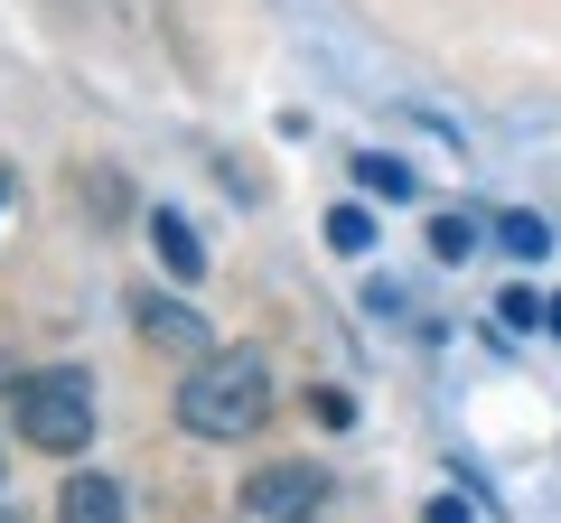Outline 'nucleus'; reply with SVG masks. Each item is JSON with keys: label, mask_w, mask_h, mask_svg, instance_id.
Returning a JSON list of instances; mask_svg holds the SVG:
<instances>
[{"label": "nucleus", "mask_w": 561, "mask_h": 523, "mask_svg": "<svg viewBox=\"0 0 561 523\" xmlns=\"http://www.w3.org/2000/svg\"><path fill=\"white\" fill-rule=\"evenodd\" d=\"M272 411H280V393H272V356L262 346H206L179 383V430L187 440H253Z\"/></svg>", "instance_id": "obj_1"}, {"label": "nucleus", "mask_w": 561, "mask_h": 523, "mask_svg": "<svg viewBox=\"0 0 561 523\" xmlns=\"http://www.w3.org/2000/svg\"><path fill=\"white\" fill-rule=\"evenodd\" d=\"M10 421H20V440L47 449V458H84V440H94V383H84V364L28 374L20 393H10Z\"/></svg>", "instance_id": "obj_2"}, {"label": "nucleus", "mask_w": 561, "mask_h": 523, "mask_svg": "<svg viewBox=\"0 0 561 523\" xmlns=\"http://www.w3.org/2000/svg\"><path fill=\"white\" fill-rule=\"evenodd\" d=\"M319 504H328V467H309V458H272L243 477V514H262V523H309Z\"/></svg>", "instance_id": "obj_3"}, {"label": "nucleus", "mask_w": 561, "mask_h": 523, "mask_svg": "<svg viewBox=\"0 0 561 523\" xmlns=\"http://www.w3.org/2000/svg\"><path fill=\"white\" fill-rule=\"evenodd\" d=\"M131 318H140V337L150 346H179V356H206V318L187 300H160V290H140L131 300Z\"/></svg>", "instance_id": "obj_4"}, {"label": "nucleus", "mask_w": 561, "mask_h": 523, "mask_svg": "<svg viewBox=\"0 0 561 523\" xmlns=\"http://www.w3.org/2000/svg\"><path fill=\"white\" fill-rule=\"evenodd\" d=\"M150 253H160L169 281H206V243H197V224L179 206H150Z\"/></svg>", "instance_id": "obj_5"}, {"label": "nucleus", "mask_w": 561, "mask_h": 523, "mask_svg": "<svg viewBox=\"0 0 561 523\" xmlns=\"http://www.w3.org/2000/svg\"><path fill=\"white\" fill-rule=\"evenodd\" d=\"M57 523H122V486L94 477V467H76V477L57 486Z\"/></svg>", "instance_id": "obj_6"}, {"label": "nucleus", "mask_w": 561, "mask_h": 523, "mask_svg": "<svg viewBox=\"0 0 561 523\" xmlns=\"http://www.w3.org/2000/svg\"><path fill=\"white\" fill-rule=\"evenodd\" d=\"M496 243H505L515 262H542V253H552V224H542V216H524V206H515V216H496Z\"/></svg>", "instance_id": "obj_7"}, {"label": "nucleus", "mask_w": 561, "mask_h": 523, "mask_svg": "<svg viewBox=\"0 0 561 523\" xmlns=\"http://www.w3.org/2000/svg\"><path fill=\"white\" fill-rule=\"evenodd\" d=\"M328 243H337V253H375V216H365V206H337V216H328Z\"/></svg>", "instance_id": "obj_8"}, {"label": "nucleus", "mask_w": 561, "mask_h": 523, "mask_svg": "<svg viewBox=\"0 0 561 523\" xmlns=\"http://www.w3.org/2000/svg\"><path fill=\"white\" fill-rule=\"evenodd\" d=\"M431 253H440V262H468V253H478V224H468V216H431Z\"/></svg>", "instance_id": "obj_9"}, {"label": "nucleus", "mask_w": 561, "mask_h": 523, "mask_svg": "<svg viewBox=\"0 0 561 523\" xmlns=\"http://www.w3.org/2000/svg\"><path fill=\"white\" fill-rule=\"evenodd\" d=\"M356 178L375 187V197H412V168H402V160H375V150L356 160Z\"/></svg>", "instance_id": "obj_10"}, {"label": "nucleus", "mask_w": 561, "mask_h": 523, "mask_svg": "<svg viewBox=\"0 0 561 523\" xmlns=\"http://www.w3.org/2000/svg\"><path fill=\"white\" fill-rule=\"evenodd\" d=\"M496 318H505V327H542V318H552V300H534V290L515 281V290L496 300Z\"/></svg>", "instance_id": "obj_11"}, {"label": "nucleus", "mask_w": 561, "mask_h": 523, "mask_svg": "<svg viewBox=\"0 0 561 523\" xmlns=\"http://www.w3.org/2000/svg\"><path fill=\"white\" fill-rule=\"evenodd\" d=\"M309 411H319V421H328V430H346V421H356V403H346L337 383H319V393H309Z\"/></svg>", "instance_id": "obj_12"}, {"label": "nucleus", "mask_w": 561, "mask_h": 523, "mask_svg": "<svg viewBox=\"0 0 561 523\" xmlns=\"http://www.w3.org/2000/svg\"><path fill=\"white\" fill-rule=\"evenodd\" d=\"M421 523H468V504L459 496H431V504H421Z\"/></svg>", "instance_id": "obj_13"}, {"label": "nucleus", "mask_w": 561, "mask_h": 523, "mask_svg": "<svg viewBox=\"0 0 561 523\" xmlns=\"http://www.w3.org/2000/svg\"><path fill=\"white\" fill-rule=\"evenodd\" d=\"M20 383H28V374H20V364H10V356H0V393H20Z\"/></svg>", "instance_id": "obj_14"}, {"label": "nucleus", "mask_w": 561, "mask_h": 523, "mask_svg": "<svg viewBox=\"0 0 561 523\" xmlns=\"http://www.w3.org/2000/svg\"><path fill=\"white\" fill-rule=\"evenodd\" d=\"M542 327H552V337H561V300H552V318H542Z\"/></svg>", "instance_id": "obj_15"}, {"label": "nucleus", "mask_w": 561, "mask_h": 523, "mask_svg": "<svg viewBox=\"0 0 561 523\" xmlns=\"http://www.w3.org/2000/svg\"><path fill=\"white\" fill-rule=\"evenodd\" d=\"M0 486H10V467H0Z\"/></svg>", "instance_id": "obj_16"}]
</instances>
